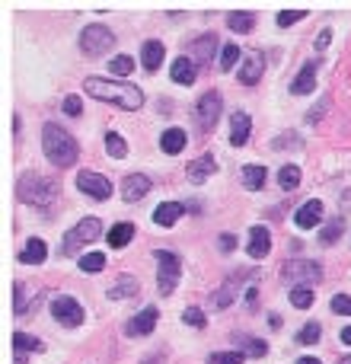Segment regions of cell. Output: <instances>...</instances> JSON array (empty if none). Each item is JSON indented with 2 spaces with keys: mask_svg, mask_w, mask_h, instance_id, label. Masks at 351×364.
I'll return each instance as SVG.
<instances>
[{
  "mask_svg": "<svg viewBox=\"0 0 351 364\" xmlns=\"http://www.w3.org/2000/svg\"><path fill=\"white\" fill-rule=\"evenodd\" d=\"M83 89L99 103H112L125 112H138L144 106V93L141 87H131L125 80H109V77H87Z\"/></svg>",
  "mask_w": 351,
  "mask_h": 364,
  "instance_id": "6da1fadb",
  "label": "cell"
},
{
  "mask_svg": "<svg viewBox=\"0 0 351 364\" xmlns=\"http://www.w3.org/2000/svg\"><path fill=\"white\" fill-rule=\"evenodd\" d=\"M42 147H45V157H49L55 166H61V170L74 166L77 157H80L77 141L70 138L58 122H45V128H42Z\"/></svg>",
  "mask_w": 351,
  "mask_h": 364,
  "instance_id": "7a4b0ae2",
  "label": "cell"
},
{
  "mask_svg": "<svg viewBox=\"0 0 351 364\" xmlns=\"http://www.w3.org/2000/svg\"><path fill=\"white\" fill-rule=\"evenodd\" d=\"M16 195L26 205H51L58 199V182L42 176V172H23L20 182H16Z\"/></svg>",
  "mask_w": 351,
  "mask_h": 364,
  "instance_id": "3957f363",
  "label": "cell"
},
{
  "mask_svg": "<svg viewBox=\"0 0 351 364\" xmlns=\"http://www.w3.org/2000/svg\"><path fill=\"white\" fill-rule=\"evenodd\" d=\"M99 230H103V224H99V218H83L77 220L74 227H70L68 234H64V243H61V256H77L87 243H93L99 237Z\"/></svg>",
  "mask_w": 351,
  "mask_h": 364,
  "instance_id": "277c9868",
  "label": "cell"
},
{
  "mask_svg": "<svg viewBox=\"0 0 351 364\" xmlns=\"http://www.w3.org/2000/svg\"><path fill=\"white\" fill-rule=\"evenodd\" d=\"M153 259L160 262V265H157V288H160V294H172L176 284H179V275H182V259L176 253H170V249H157Z\"/></svg>",
  "mask_w": 351,
  "mask_h": 364,
  "instance_id": "5b68a950",
  "label": "cell"
},
{
  "mask_svg": "<svg viewBox=\"0 0 351 364\" xmlns=\"http://www.w3.org/2000/svg\"><path fill=\"white\" fill-rule=\"evenodd\" d=\"M112 45H115V35H112V29H106L103 23H93V26H87L80 32V51L87 58H103Z\"/></svg>",
  "mask_w": 351,
  "mask_h": 364,
  "instance_id": "8992f818",
  "label": "cell"
},
{
  "mask_svg": "<svg viewBox=\"0 0 351 364\" xmlns=\"http://www.w3.org/2000/svg\"><path fill=\"white\" fill-rule=\"evenodd\" d=\"M221 109H224V96L217 89H208L205 96L195 106V122H198L201 131H214L217 122H221Z\"/></svg>",
  "mask_w": 351,
  "mask_h": 364,
  "instance_id": "52a82bcc",
  "label": "cell"
},
{
  "mask_svg": "<svg viewBox=\"0 0 351 364\" xmlns=\"http://www.w3.org/2000/svg\"><path fill=\"white\" fill-rule=\"evenodd\" d=\"M281 278H284V282H303V284H313V282H319V278H323V268H319V262L291 259V262H284Z\"/></svg>",
  "mask_w": 351,
  "mask_h": 364,
  "instance_id": "ba28073f",
  "label": "cell"
},
{
  "mask_svg": "<svg viewBox=\"0 0 351 364\" xmlns=\"http://www.w3.org/2000/svg\"><path fill=\"white\" fill-rule=\"evenodd\" d=\"M51 316H55L61 326H70V330H74V326L83 323V307L74 297L58 294V297H51Z\"/></svg>",
  "mask_w": 351,
  "mask_h": 364,
  "instance_id": "9c48e42d",
  "label": "cell"
},
{
  "mask_svg": "<svg viewBox=\"0 0 351 364\" xmlns=\"http://www.w3.org/2000/svg\"><path fill=\"white\" fill-rule=\"evenodd\" d=\"M77 189H80L83 195H90V199H96V201H106L112 195V182L106 176H99V172H93V170L77 172Z\"/></svg>",
  "mask_w": 351,
  "mask_h": 364,
  "instance_id": "30bf717a",
  "label": "cell"
},
{
  "mask_svg": "<svg viewBox=\"0 0 351 364\" xmlns=\"http://www.w3.org/2000/svg\"><path fill=\"white\" fill-rule=\"evenodd\" d=\"M319 220H323V201L319 199L303 201V205L297 208V214H294V224L300 227V230H310V227H317Z\"/></svg>",
  "mask_w": 351,
  "mask_h": 364,
  "instance_id": "8fae6325",
  "label": "cell"
},
{
  "mask_svg": "<svg viewBox=\"0 0 351 364\" xmlns=\"http://www.w3.org/2000/svg\"><path fill=\"white\" fill-rule=\"evenodd\" d=\"M147 192H151V179H147L144 172H131V176H125V182H122V199L125 201H141Z\"/></svg>",
  "mask_w": 351,
  "mask_h": 364,
  "instance_id": "7c38bea8",
  "label": "cell"
},
{
  "mask_svg": "<svg viewBox=\"0 0 351 364\" xmlns=\"http://www.w3.org/2000/svg\"><path fill=\"white\" fill-rule=\"evenodd\" d=\"M249 256L253 259H265V256L272 253V234H269V227H262L255 224L253 230H249Z\"/></svg>",
  "mask_w": 351,
  "mask_h": 364,
  "instance_id": "4fadbf2b",
  "label": "cell"
},
{
  "mask_svg": "<svg viewBox=\"0 0 351 364\" xmlns=\"http://www.w3.org/2000/svg\"><path fill=\"white\" fill-rule=\"evenodd\" d=\"M157 316H160L157 307H144L128 326H125V332H128V336H151L153 326H157Z\"/></svg>",
  "mask_w": 351,
  "mask_h": 364,
  "instance_id": "5bb4252c",
  "label": "cell"
},
{
  "mask_svg": "<svg viewBox=\"0 0 351 364\" xmlns=\"http://www.w3.org/2000/svg\"><path fill=\"white\" fill-rule=\"evenodd\" d=\"M262 70H265V58H262V51H249L246 61L240 64V80L246 83V87H255L262 77Z\"/></svg>",
  "mask_w": 351,
  "mask_h": 364,
  "instance_id": "9a60e30c",
  "label": "cell"
},
{
  "mask_svg": "<svg viewBox=\"0 0 351 364\" xmlns=\"http://www.w3.org/2000/svg\"><path fill=\"white\" fill-rule=\"evenodd\" d=\"M317 70H319V61H307L300 68V74H297L294 83H291V89H294L297 96H307V93H313V87H317Z\"/></svg>",
  "mask_w": 351,
  "mask_h": 364,
  "instance_id": "2e32d148",
  "label": "cell"
},
{
  "mask_svg": "<svg viewBox=\"0 0 351 364\" xmlns=\"http://www.w3.org/2000/svg\"><path fill=\"white\" fill-rule=\"evenodd\" d=\"M249 131H253V122H249L246 112H234V118H230V144L243 147L249 141Z\"/></svg>",
  "mask_w": 351,
  "mask_h": 364,
  "instance_id": "e0dca14e",
  "label": "cell"
},
{
  "mask_svg": "<svg viewBox=\"0 0 351 364\" xmlns=\"http://www.w3.org/2000/svg\"><path fill=\"white\" fill-rule=\"evenodd\" d=\"M170 77H172L176 83H182V87H192L195 77H198V68H195V61H189V58L182 55V58H176V61H172Z\"/></svg>",
  "mask_w": 351,
  "mask_h": 364,
  "instance_id": "ac0fdd59",
  "label": "cell"
},
{
  "mask_svg": "<svg viewBox=\"0 0 351 364\" xmlns=\"http://www.w3.org/2000/svg\"><path fill=\"white\" fill-rule=\"evenodd\" d=\"M182 214H186V205H179V201H163V205H157V211H153V224L157 227H172Z\"/></svg>",
  "mask_w": 351,
  "mask_h": 364,
  "instance_id": "d6986e66",
  "label": "cell"
},
{
  "mask_svg": "<svg viewBox=\"0 0 351 364\" xmlns=\"http://www.w3.org/2000/svg\"><path fill=\"white\" fill-rule=\"evenodd\" d=\"M186 144H189V134L182 128H166L163 138H160V147H163V153H170V157L182 153V147Z\"/></svg>",
  "mask_w": 351,
  "mask_h": 364,
  "instance_id": "ffe728a7",
  "label": "cell"
},
{
  "mask_svg": "<svg viewBox=\"0 0 351 364\" xmlns=\"http://www.w3.org/2000/svg\"><path fill=\"white\" fill-rule=\"evenodd\" d=\"M214 170H217L214 157H211V153H205V157H198L195 163H189V182H192V186H201V182H205Z\"/></svg>",
  "mask_w": 351,
  "mask_h": 364,
  "instance_id": "44dd1931",
  "label": "cell"
},
{
  "mask_svg": "<svg viewBox=\"0 0 351 364\" xmlns=\"http://www.w3.org/2000/svg\"><path fill=\"white\" fill-rule=\"evenodd\" d=\"M45 256H49V246H45V240L32 237V240L26 243V249L20 253V262H23V265H42V262H45Z\"/></svg>",
  "mask_w": 351,
  "mask_h": 364,
  "instance_id": "7402d4cb",
  "label": "cell"
},
{
  "mask_svg": "<svg viewBox=\"0 0 351 364\" xmlns=\"http://www.w3.org/2000/svg\"><path fill=\"white\" fill-rule=\"evenodd\" d=\"M163 55H166V49H163V42H157V39L144 42V49H141V61H144L147 70H157L160 64H163Z\"/></svg>",
  "mask_w": 351,
  "mask_h": 364,
  "instance_id": "603a6c76",
  "label": "cell"
},
{
  "mask_svg": "<svg viewBox=\"0 0 351 364\" xmlns=\"http://www.w3.org/2000/svg\"><path fill=\"white\" fill-rule=\"evenodd\" d=\"M240 179H243V186H246L249 192H255V189L265 186V179H269V170H265V166H259V163H249V166H243Z\"/></svg>",
  "mask_w": 351,
  "mask_h": 364,
  "instance_id": "cb8c5ba5",
  "label": "cell"
},
{
  "mask_svg": "<svg viewBox=\"0 0 351 364\" xmlns=\"http://www.w3.org/2000/svg\"><path fill=\"white\" fill-rule=\"evenodd\" d=\"M131 237H134V224H128V220H125V224H115L109 234H106V243H109L112 249H125Z\"/></svg>",
  "mask_w": 351,
  "mask_h": 364,
  "instance_id": "d4e9b609",
  "label": "cell"
},
{
  "mask_svg": "<svg viewBox=\"0 0 351 364\" xmlns=\"http://www.w3.org/2000/svg\"><path fill=\"white\" fill-rule=\"evenodd\" d=\"M214 49H217V39H214V35H201V39H195L192 45H189V51L195 55V61H201V64L211 61Z\"/></svg>",
  "mask_w": 351,
  "mask_h": 364,
  "instance_id": "484cf974",
  "label": "cell"
},
{
  "mask_svg": "<svg viewBox=\"0 0 351 364\" xmlns=\"http://www.w3.org/2000/svg\"><path fill=\"white\" fill-rule=\"evenodd\" d=\"M134 291H141V288H138V278H131V275H122L118 282L109 284V297H112V301H125V297H131Z\"/></svg>",
  "mask_w": 351,
  "mask_h": 364,
  "instance_id": "4316f807",
  "label": "cell"
},
{
  "mask_svg": "<svg viewBox=\"0 0 351 364\" xmlns=\"http://www.w3.org/2000/svg\"><path fill=\"white\" fill-rule=\"evenodd\" d=\"M278 186L288 189V192H294V189L300 186V166H297V163H284L281 172H278Z\"/></svg>",
  "mask_w": 351,
  "mask_h": 364,
  "instance_id": "83f0119b",
  "label": "cell"
},
{
  "mask_svg": "<svg viewBox=\"0 0 351 364\" xmlns=\"http://www.w3.org/2000/svg\"><path fill=\"white\" fill-rule=\"evenodd\" d=\"M313 297L317 294H313L310 284H294V288H291V303H294L297 310H307L313 303Z\"/></svg>",
  "mask_w": 351,
  "mask_h": 364,
  "instance_id": "f1b7e54d",
  "label": "cell"
},
{
  "mask_svg": "<svg viewBox=\"0 0 351 364\" xmlns=\"http://www.w3.org/2000/svg\"><path fill=\"white\" fill-rule=\"evenodd\" d=\"M106 151H109V157H115V160L128 157V144H125V138L118 134V131H109V134H106Z\"/></svg>",
  "mask_w": 351,
  "mask_h": 364,
  "instance_id": "f546056e",
  "label": "cell"
},
{
  "mask_svg": "<svg viewBox=\"0 0 351 364\" xmlns=\"http://www.w3.org/2000/svg\"><path fill=\"white\" fill-rule=\"evenodd\" d=\"M227 26L234 29V32H249V29L255 26V20H253V13H246V10H236V13L227 16Z\"/></svg>",
  "mask_w": 351,
  "mask_h": 364,
  "instance_id": "4dcf8cb0",
  "label": "cell"
},
{
  "mask_svg": "<svg viewBox=\"0 0 351 364\" xmlns=\"http://www.w3.org/2000/svg\"><path fill=\"white\" fill-rule=\"evenodd\" d=\"M319 336H323V326H319L317 320H310V323L297 332V345H317Z\"/></svg>",
  "mask_w": 351,
  "mask_h": 364,
  "instance_id": "1f68e13d",
  "label": "cell"
},
{
  "mask_svg": "<svg viewBox=\"0 0 351 364\" xmlns=\"http://www.w3.org/2000/svg\"><path fill=\"white\" fill-rule=\"evenodd\" d=\"M13 349L26 355V351H42V342L35 336H26V332H13Z\"/></svg>",
  "mask_w": 351,
  "mask_h": 364,
  "instance_id": "d6a6232c",
  "label": "cell"
},
{
  "mask_svg": "<svg viewBox=\"0 0 351 364\" xmlns=\"http://www.w3.org/2000/svg\"><path fill=\"white\" fill-rule=\"evenodd\" d=\"M80 268L83 272H90V275H96V272H103L106 268V256L103 253H87L80 259Z\"/></svg>",
  "mask_w": 351,
  "mask_h": 364,
  "instance_id": "836d02e7",
  "label": "cell"
},
{
  "mask_svg": "<svg viewBox=\"0 0 351 364\" xmlns=\"http://www.w3.org/2000/svg\"><path fill=\"white\" fill-rule=\"evenodd\" d=\"M342 230H345V218H336L332 224H326V227H323V234H319V240H323L326 246H332V243L338 240V234H342Z\"/></svg>",
  "mask_w": 351,
  "mask_h": 364,
  "instance_id": "e575fe53",
  "label": "cell"
},
{
  "mask_svg": "<svg viewBox=\"0 0 351 364\" xmlns=\"http://www.w3.org/2000/svg\"><path fill=\"white\" fill-rule=\"evenodd\" d=\"M109 68H112V74L128 77L131 70H134V58H131V55H115V58L109 61Z\"/></svg>",
  "mask_w": 351,
  "mask_h": 364,
  "instance_id": "d590c367",
  "label": "cell"
},
{
  "mask_svg": "<svg viewBox=\"0 0 351 364\" xmlns=\"http://www.w3.org/2000/svg\"><path fill=\"white\" fill-rule=\"evenodd\" d=\"M208 364H243V351H214Z\"/></svg>",
  "mask_w": 351,
  "mask_h": 364,
  "instance_id": "8d00e7d4",
  "label": "cell"
},
{
  "mask_svg": "<svg viewBox=\"0 0 351 364\" xmlns=\"http://www.w3.org/2000/svg\"><path fill=\"white\" fill-rule=\"evenodd\" d=\"M236 61H240V49H236V45H224V51H221V70H234Z\"/></svg>",
  "mask_w": 351,
  "mask_h": 364,
  "instance_id": "74e56055",
  "label": "cell"
},
{
  "mask_svg": "<svg viewBox=\"0 0 351 364\" xmlns=\"http://www.w3.org/2000/svg\"><path fill=\"white\" fill-rule=\"evenodd\" d=\"M234 297H236V278H230V282L221 288V294L214 297V307H227Z\"/></svg>",
  "mask_w": 351,
  "mask_h": 364,
  "instance_id": "f35d334b",
  "label": "cell"
},
{
  "mask_svg": "<svg viewBox=\"0 0 351 364\" xmlns=\"http://www.w3.org/2000/svg\"><path fill=\"white\" fill-rule=\"evenodd\" d=\"M182 320H186L189 326H195V330H205V313H201L198 307H186V313H182Z\"/></svg>",
  "mask_w": 351,
  "mask_h": 364,
  "instance_id": "ab89813d",
  "label": "cell"
},
{
  "mask_svg": "<svg viewBox=\"0 0 351 364\" xmlns=\"http://www.w3.org/2000/svg\"><path fill=\"white\" fill-rule=\"evenodd\" d=\"M303 16H307V10H281L278 13V26H291V23L303 20Z\"/></svg>",
  "mask_w": 351,
  "mask_h": 364,
  "instance_id": "60d3db41",
  "label": "cell"
},
{
  "mask_svg": "<svg viewBox=\"0 0 351 364\" xmlns=\"http://www.w3.org/2000/svg\"><path fill=\"white\" fill-rule=\"evenodd\" d=\"M332 310L342 313V316H351V297L348 294H336L332 297Z\"/></svg>",
  "mask_w": 351,
  "mask_h": 364,
  "instance_id": "b9f144b4",
  "label": "cell"
},
{
  "mask_svg": "<svg viewBox=\"0 0 351 364\" xmlns=\"http://www.w3.org/2000/svg\"><path fill=\"white\" fill-rule=\"evenodd\" d=\"M243 345H246V351H249L253 358H262L265 351H269V345L259 342V339H243Z\"/></svg>",
  "mask_w": 351,
  "mask_h": 364,
  "instance_id": "7bdbcfd3",
  "label": "cell"
},
{
  "mask_svg": "<svg viewBox=\"0 0 351 364\" xmlns=\"http://www.w3.org/2000/svg\"><path fill=\"white\" fill-rule=\"evenodd\" d=\"M80 109H83V106H80V96H68V99H64V112H68L70 118L80 115Z\"/></svg>",
  "mask_w": 351,
  "mask_h": 364,
  "instance_id": "ee69618b",
  "label": "cell"
},
{
  "mask_svg": "<svg viewBox=\"0 0 351 364\" xmlns=\"http://www.w3.org/2000/svg\"><path fill=\"white\" fill-rule=\"evenodd\" d=\"M221 249H224V253H234V249H236V237L234 234H221Z\"/></svg>",
  "mask_w": 351,
  "mask_h": 364,
  "instance_id": "f6af8a7d",
  "label": "cell"
},
{
  "mask_svg": "<svg viewBox=\"0 0 351 364\" xmlns=\"http://www.w3.org/2000/svg\"><path fill=\"white\" fill-rule=\"evenodd\" d=\"M329 42H332V29H323V32H319V39H317V49H326Z\"/></svg>",
  "mask_w": 351,
  "mask_h": 364,
  "instance_id": "bcb514c9",
  "label": "cell"
},
{
  "mask_svg": "<svg viewBox=\"0 0 351 364\" xmlns=\"http://www.w3.org/2000/svg\"><path fill=\"white\" fill-rule=\"evenodd\" d=\"M338 339H342L345 345H351V326H345V330H342V336H338Z\"/></svg>",
  "mask_w": 351,
  "mask_h": 364,
  "instance_id": "7dc6e473",
  "label": "cell"
},
{
  "mask_svg": "<svg viewBox=\"0 0 351 364\" xmlns=\"http://www.w3.org/2000/svg\"><path fill=\"white\" fill-rule=\"evenodd\" d=\"M297 364H323V361H319V358H300Z\"/></svg>",
  "mask_w": 351,
  "mask_h": 364,
  "instance_id": "c3c4849f",
  "label": "cell"
},
{
  "mask_svg": "<svg viewBox=\"0 0 351 364\" xmlns=\"http://www.w3.org/2000/svg\"><path fill=\"white\" fill-rule=\"evenodd\" d=\"M338 364H351V355H348V358H342V361H338Z\"/></svg>",
  "mask_w": 351,
  "mask_h": 364,
  "instance_id": "681fc988",
  "label": "cell"
}]
</instances>
